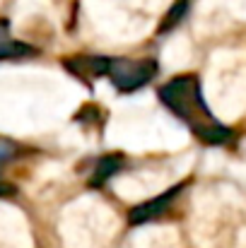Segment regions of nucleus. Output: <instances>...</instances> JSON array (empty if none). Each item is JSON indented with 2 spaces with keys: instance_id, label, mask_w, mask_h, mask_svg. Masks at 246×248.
Instances as JSON below:
<instances>
[{
  "instance_id": "obj_1",
  "label": "nucleus",
  "mask_w": 246,
  "mask_h": 248,
  "mask_svg": "<svg viewBox=\"0 0 246 248\" xmlns=\"http://www.w3.org/2000/svg\"><path fill=\"white\" fill-rule=\"evenodd\" d=\"M160 101L179 116L205 145H227L234 140L232 128L222 125L208 108L196 75H179L160 87Z\"/></svg>"
},
{
  "instance_id": "obj_2",
  "label": "nucleus",
  "mask_w": 246,
  "mask_h": 248,
  "mask_svg": "<svg viewBox=\"0 0 246 248\" xmlns=\"http://www.w3.org/2000/svg\"><path fill=\"white\" fill-rule=\"evenodd\" d=\"M111 82L121 92H135L157 75V61L155 58H111L109 73Z\"/></svg>"
},
{
  "instance_id": "obj_3",
  "label": "nucleus",
  "mask_w": 246,
  "mask_h": 248,
  "mask_svg": "<svg viewBox=\"0 0 246 248\" xmlns=\"http://www.w3.org/2000/svg\"><path fill=\"white\" fill-rule=\"evenodd\" d=\"M183 188H186V183H176L174 188H169L162 195L135 205V207L128 212V222H131V224H145V222H150V219H157L162 212H166V210L171 207V202L176 200V195H179Z\"/></svg>"
},
{
  "instance_id": "obj_4",
  "label": "nucleus",
  "mask_w": 246,
  "mask_h": 248,
  "mask_svg": "<svg viewBox=\"0 0 246 248\" xmlns=\"http://www.w3.org/2000/svg\"><path fill=\"white\" fill-rule=\"evenodd\" d=\"M109 61H111V58H106V56L78 53V56L63 58V68H66L70 75H75V78H80L84 82H89V80H97V78H101V75L109 73Z\"/></svg>"
},
{
  "instance_id": "obj_5",
  "label": "nucleus",
  "mask_w": 246,
  "mask_h": 248,
  "mask_svg": "<svg viewBox=\"0 0 246 248\" xmlns=\"http://www.w3.org/2000/svg\"><path fill=\"white\" fill-rule=\"evenodd\" d=\"M126 164V159L121 155H104L97 164H94V173L89 178V188H101L111 176H116Z\"/></svg>"
},
{
  "instance_id": "obj_6",
  "label": "nucleus",
  "mask_w": 246,
  "mask_h": 248,
  "mask_svg": "<svg viewBox=\"0 0 246 248\" xmlns=\"http://www.w3.org/2000/svg\"><path fill=\"white\" fill-rule=\"evenodd\" d=\"M39 51L29 44H22V41H12V39H5L0 41V61H15V58H29V56H36Z\"/></svg>"
},
{
  "instance_id": "obj_7",
  "label": "nucleus",
  "mask_w": 246,
  "mask_h": 248,
  "mask_svg": "<svg viewBox=\"0 0 246 248\" xmlns=\"http://www.w3.org/2000/svg\"><path fill=\"white\" fill-rule=\"evenodd\" d=\"M186 12H188V0H176L169 10H166V15H164V19L160 22V29H157V34H166V31H171L183 17H186Z\"/></svg>"
},
{
  "instance_id": "obj_8",
  "label": "nucleus",
  "mask_w": 246,
  "mask_h": 248,
  "mask_svg": "<svg viewBox=\"0 0 246 248\" xmlns=\"http://www.w3.org/2000/svg\"><path fill=\"white\" fill-rule=\"evenodd\" d=\"M17 155H19V145H15L12 140H0V166L15 159Z\"/></svg>"
},
{
  "instance_id": "obj_9",
  "label": "nucleus",
  "mask_w": 246,
  "mask_h": 248,
  "mask_svg": "<svg viewBox=\"0 0 246 248\" xmlns=\"http://www.w3.org/2000/svg\"><path fill=\"white\" fill-rule=\"evenodd\" d=\"M17 193V186H12V183H7V181H0V198H10V195H15Z\"/></svg>"
},
{
  "instance_id": "obj_10",
  "label": "nucleus",
  "mask_w": 246,
  "mask_h": 248,
  "mask_svg": "<svg viewBox=\"0 0 246 248\" xmlns=\"http://www.w3.org/2000/svg\"><path fill=\"white\" fill-rule=\"evenodd\" d=\"M5 39H10V36H7V24L0 22V41H5Z\"/></svg>"
}]
</instances>
